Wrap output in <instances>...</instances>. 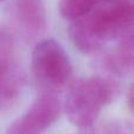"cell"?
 <instances>
[{"label":"cell","instance_id":"9","mask_svg":"<svg viewBox=\"0 0 134 134\" xmlns=\"http://www.w3.org/2000/svg\"><path fill=\"white\" fill-rule=\"evenodd\" d=\"M113 66L118 69L134 67V33L120 42V48L114 58Z\"/></svg>","mask_w":134,"mask_h":134},{"label":"cell","instance_id":"3","mask_svg":"<svg viewBox=\"0 0 134 134\" xmlns=\"http://www.w3.org/2000/svg\"><path fill=\"white\" fill-rule=\"evenodd\" d=\"M60 114V104L53 93H42L27 112L15 119L6 134H42Z\"/></svg>","mask_w":134,"mask_h":134},{"label":"cell","instance_id":"2","mask_svg":"<svg viewBox=\"0 0 134 134\" xmlns=\"http://www.w3.org/2000/svg\"><path fill=\"white\" fill-rule=\"evenodd\" d=\"M32 71L40 87L46 93H52L63 87L69 79L72 64L58 41L45 39L33 49Z\"/></svg>","mask_w":134,"mask_h":134},{"label":"cell","instance_id":"4","mask_svg":"<svg viewBox=\"0 0 134 134\" xmlns=\"http://www.w3.org/2000/svg\"><path fill=\"white\" fill-rule=\"evenodd\" d=\"M95 26L102 41H124L134 33V4L121 1L108 8L93 11Z\"/></svg>","mask_w":134,"mask_h":134},{"label":"cell","instance_id":"1","mask_svg":"<svg viewBox=\"0 0 134 134\" xmlns=\"http://www.w3.org/2000/svg\"><path fill=\"white\" fill-rule=\"evenodd\" d=\"M113 99V88L99 76L75 81L69 88L65 101L68 120L86 134L93 133V126L102 107Z\"/></svg>","mask_w":134,"mask_h":134},{"label":"cell","instance_id":"8","mask_svg":"<svg viewBox=\"0 0 134 134\" xmlns=\"http://www.w3.org/2000/svg\"><path fill=\"white\" fill-rule=\"evenodd\" d=\"M98 0H59V12L63 18L76 20L92 12Z\"/></svg>","mask_w":134,"mask_h":134},{"label":"cell","instance_id":"7","mask_svg":"<svg viewBox=\"0 0 134 134\" xmlns=\"http://www.w3.org/2000/svg\"><path fill=\"white\" fill-rule=\"evenodd\" d=\"M68 32L74 46L83 53L95 52L104 45L97 31L93 11L87 15L74 20L69 26Z\"/></svg>","mask_w":134,"mask_h":134},{"label":"cell","instance_id":"5","mask_svg":"<svg viewBox=\"0 0 134 134\" xmlns=\"http://www.w3.org/2000/svg\"><path fill=\"white\" fill-rule=\"evenodd\" d=\"M0 92L2 108L16 100L23 86V74L14 59L12 39L5 31L0 37Z\"/></svg>","mask_w":134,"mask_h":134},{"label":"cell","instance_id":"10","mask_svg":"<svg viewBox=\"0 0 134 134\" xmlns=\"http://www.w3.org/2000/svg\"><path fill=\"white\" fill-rule=\"evenodd\" d=\"M127 104L128 107H130L131 112L134 114V83L130 87L127 93Z\"/></svg>","mask_w":134,"mask_h":134},{"label":"cell","instance_id":"6","mask_svg":"<svg viewBox=\"0 0 134 134\" xmlns=\"http://www.w3.org/2000/svg\"><path fill=\"white\" fill-rule=\"evenodd\" d=\"M11 14L24 35L35 38L46 27V13L42 0H14Z\"/></svg>","mask_w":134,"mask_h":134}]
</instances>
